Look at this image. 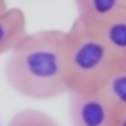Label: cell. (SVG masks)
Listing matches in <instances>:
<instances>
[{
    "label": "cell",
    "mask_w": 126,
    "mask_h": 126,
    "mask_svg": "<svg viewBox=\"0 0 126 126\" xmlns=\"http://www.w3.org/2000/svg\"><path fill=\"white\" fill-rule=\"evenodd\" d=\"M4 75L10 88L25 98L53 100L65 96V31L29 33L8 53Z\"/></svg>",
    "instance_id": "6da1fadb"
},
{
    "label": "cell",
    "mask_w": 126,
    "mask_h": 126,
    "mask_svg": "<svg viewBox=\"0 0 126 126\" xmlns=\"http://www.w3.org/2000/svg\"><path fill=\"white\" fill-rule=\"evenodd\" d=\"M120 59L94 29L75 18L65 31V77L67 94L96 92L114 63Z\"/></svg>",
    "instance_id": "7a4b0ae2"
},
{
    "label": "cell",
    "mask_w": 126,
    "mask_h": 126,
    "mask_svg": "<svg viewBox=\"0 0 126 126\" xmlns=\"http://www.w3.org/2000/svg\"><path fill=\"white\" fill-rule=\"evenodd\" d=\"M118 110L102 92H71L69 120L71 126H116Z\"/></svg>",
    "instance_id": "3957f363"
},
{
    "label": "cell",
    "mask_w": 126,
    "mask_h": 126,
    "mask_svg": "<svg viewBox=\"0 0 126 126\" xmlns=\"http://www.w3.org/2000/svg\"><path fill=\"white\" fill-rule=\"evenodd\" d=\"M27 35V16L20 8H6L0 12V55L10 53Z\"/></svg>",
    "instance_id": "277c9868"
},
{
    "label": "cell",
    "mask_w": 126,
    "mask_h": 126,
    "mask_svg": "<svg viewBox=\"0 0 126 126\" xmlns=\"http://www.w3.org/2000/svg\"><path fill=\"white\" fill-rule=\"evenodd\" d=\"M90 29L96 31L120 59H126V6Z\"/></svg>",
    "instance_id": "5b68a950"
},
{
    "label": "cell",
    "mask_w": 126,
    "mask_h": 126,
    "mask_svg": "<svg viewBox=\"0 0 126 126\" xmlns=\"http://www.w3.org/2000/svg\"><path fill=\"white\" fill-rule=\"evenodd\" d=\"M77 6V20L85 27H96L114 12L126 6V0H73Z\"/></svg>",
    "instance_id": "8992f818"
},
{
    "label": "cell",
    "mask_w": 126,
    "mask_h": 126,
    "mask_svg": "<svg viewBox=\"0 0 126 126\" xmlns=\"http://www.w3.org/2000/svg\"><path fill=\"white\" fill-rule=\"evenodd\" d=\"M118 110H126V59H118L98 88Z\"/></svg>",
    "instance_id": "52a82bcc"
},
{
    "label": "cell",
    "mask_w": 126,
    "mask_h": 126,
    "mask_svg": "<svg viewBox=\"0 0 126 126\" xmlns=\"http://www.w3.org/2000/svg\"><path fill=\"white\" fill-rule=\"evenodd\" d=\"M8 126H59V124L41 110H20L10 118Z\"/></svg>",
    "instance_id": "ba28073f"
},
{
    "label": "cell",
    "mask_w": 126,
    "mask_h": 126,
    "mask_svg": "<svg viewBox=\"0 0 126 126\" xmlns=\"http://www.w3.org/2000/svg\"><path fill=\"white\" fill-rule=\"evenodd\" d=\"M116 126H126V110H120V112H118Z\"/></svg>",
    "instance_id": "9c48e42d"
},
{
    "label": "cell",
    "mask_w": 126,
    "mask_h": 126,
    "mask_svg": "<svg viewBox=\"0 0 126 126\" xmlns=\"http://www.w3.org/2000/svg\"><path fill=\"white\" fill-rule=\"evenodd\" d=\"M6 8H8V6H6V0H0V12L6 10Z\"/></svg>",
    "instance_id": "30bf717a"
}]
</instances>
